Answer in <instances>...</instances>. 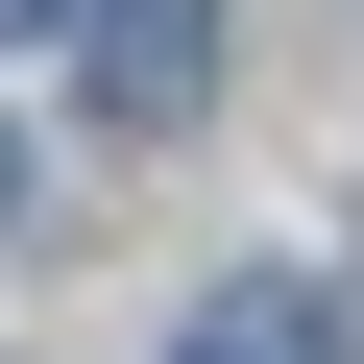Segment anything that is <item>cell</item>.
<instances>
[{"label": "cell", "instance_id": "cell-1", "mask_svg": "<svg viewBox=\"0 0 364 364\" xmlns=\"http://www.w3.org/2000/svg\"><path fill=\"white\" fill-rule=\"evenodd\" d=\"M73 73H97V122H195L219 97V0H73Z\"/></svg>", "mask_w": 364, "mask_h": 364}, {"label": "cell", "instance_id": "cell-3", "mask_svg": "<svg viewBox=\"0 0 364 364\" xmlns=\"http://www.w3.org/2000/svg\"><path fill=\"white\" fill-rule=\"evenodd\" d=\"M25 25H73V0H0V49H25Z\"/></svg>", "mask_w": 364, "mask_h": 364}, {"label": "cell", "instance_id": "cell-2", "mask_svg": "<svg viewBox=\"0 0 364 364\" xmlns=\"http://www.w3.org/2000/svg\"><path fill=\"white\" fill-rule=\"evenodd\" d=\"M170 364H340V291L243 267V291H195V340H170Z\"/></svg>", "mask_w": 364, "mask_h": 364}, {"label": "cell", "instance_id": "cell-4", "mask_svg": "<svg viewBox=\"0 0 364 364\" xmlns=\"http://www.w3.org/2000/svg\"><path fill=\"white\" fill-rule=\"evenodd\" d=\"M0 195H25V146H0Z\"/></svg>", "mask_w": 364, "mask_h": 364}]
</instances>
